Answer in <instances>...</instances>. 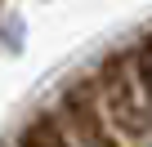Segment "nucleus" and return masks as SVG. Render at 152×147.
Instances as JSON below:
<instances>
[{"mask_svg": "<svg viewBox=\"0 0 152 147\" xmlns=\"http://www.w3.org/2000/svg\"><path fill=\"white\" fill-rule=\"evenodd\" d=\"M63 129L76 138V147H121L107 116L99 112V94H90L85 85H72L63 94Z\"/></svg>", "mask_w": 152, "mask_h": 147, "instance_id": "nucleus-1", "label": "nucleus"}, {"mask_svg": "<svg viewBox=\"0 0 152 147\" xmlns=\"http://www.w3.org/2000/svg\"><path fill=\"white\" fill-rule=\"evenodd\" d=\"M18 147H72V134L58 116H36L18 129Z\"/></svg>", "mask_w": 152, "mask_h": 147, "instance_id": "nucleus-2", "label": "nucleus"}, {"mask_svg": "<svg viewBox=\"0 0 152 147\" xmlns=\"http://www.w3.org/2000/svg\"><path fill=\"white\" fill-rule=\"evenodd\" d=\"M134 80H139V94L152 103V31H148L143 45L134 49Z\"/></svg>", "mask_w": 152, "mask_h": 147, "instance_id": "nucleus-3", "label": "nucleus"}]
</instances>
